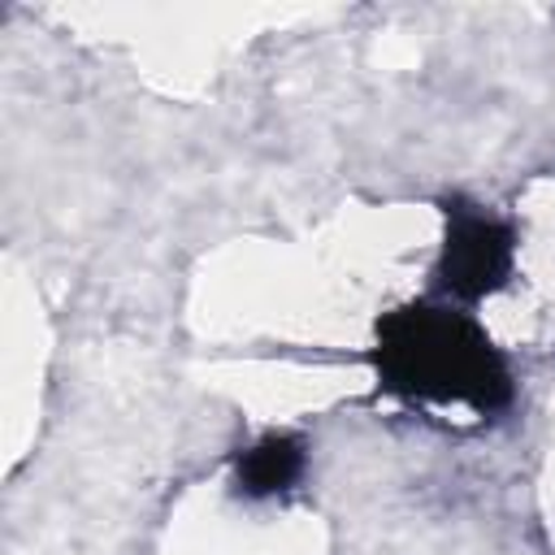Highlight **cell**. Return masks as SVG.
I'll return each instance as SVG.
<instances>
[{
	"mask_svg": "<svg viewBox=\"0 0 555 555\" xmlns=\"http://www.w3.org/2000/svg\"><path fill=\"white\" fill-rule=\"evenodd\" d=\"M451 251H455V273H460V278H477V282H486V273H490V269L499 264V256H503V238L494 234L490 221L473 217L468 230L455 234Z\"/></svg>",
	"mask_w": 555,
	"mask_h": 555,
	"instance_id": "1",
	"label": "cell"
},
{
	"mask_svg": "<svg viewBox=\"0 0 555 555\" xmlns=\"http://www.w3.org/2000/svg\"><path fill=\"white\" fill-rule=\"evenodd\" d=\"M295 468H299V451H295L291 442H282V438H269L264 447H256V451L247 455L243 481H247L251 490H278L282 481L295 477Z\"/></svg>",
	"mask_w": 555,
	"mask_h": 555,
	"instance_id": "2",
	"label": "cell"
}]
</instances>
